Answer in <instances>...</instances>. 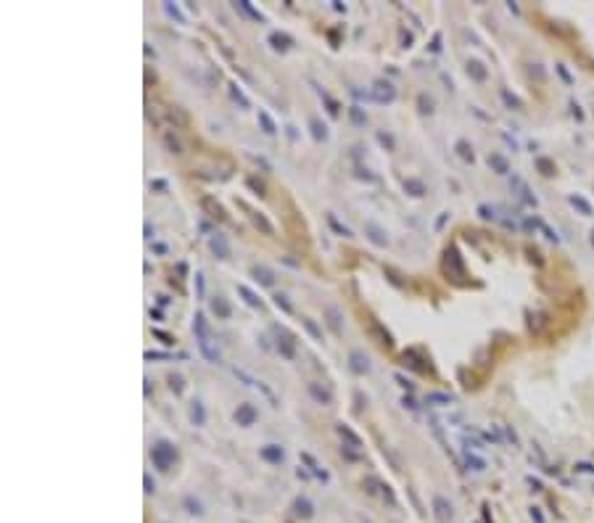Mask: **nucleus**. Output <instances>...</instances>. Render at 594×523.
Wrapping results in <instances>:
<instances>
[{
    "mask_svg": "<svg viewBox=\"0 0 594 523\" xmlns=\"http://www.w3.org/2000/svg\"><path fill=\"white\" fill-rule=\"evenodd\" d=\"M177 447L172 441H167V439H159V441H153V447H151V460H153V465L159 468L161 473H167V471H172V465L177 463Z\"/></svg>",
    "mask_w": 594,
    "mask_h": 523,
    "instance_id": "nucleus-1",
    "label": "nucleus"
},
{
    "mask_svg": "<svg viewBox=\"0 0 594 523\" xmlns=\"http://www.w3.org/2000/svg\"><path fill=\"white\" fill-rule=\"evenodd\" d=\"M365 238L375 246V249H385V246H388V233H385V230L378 225V222H373V219L365 222Z\"/></svg>",
    "mask_w": 594,
    "mask_h": 523,
    "instance_id": "nucleus-2",
    "label": "nucleus"
},
{
    "mask_svg": "<svg viewBox=\"0 0 594 523\" xmlns=\"http://www.w3.org/2000/svg\"><path fill=\"white\" fill-rule=\"evenodd\" d=\"M196 341H198V349H201V354H204L206 362H219V359H222L219 346H217V341H214L209 333H206V336H198Z\"/></svg>",
    "mask_w": 594,
    "mask_h": 523,
    "instance_id": "nucleus-3",
    "label": "nucleus"
},
{
    "mask_svg": "<svg viewBox=\"0 0 594 523\" xmlns=\"http://www.w3.org/2000/svg\"><path fill=\"white\" fill-rule=\"evenodd\" d=\"M235 423L238 426H243V428H251L254 423L259 420V412H256V407H254L251 402H243V404H238V410H235Z\"/></svg>",
    "mask_w": 594,
    "mask_h": 523,
    "instance_id": "nucleus-4",
    "label": "nucleus"
},
{
    "mask_svg": "<svg viewBox=\"0 0 594 523\" xmlns=\"http://www.w3.org/2000/svg\"><path fill=\"white\" fill-rule=\"evenodd\" d=\"M396 98V87L388 80H375L373 82V101L378 103H391Z\"/></svg>",
    "mask_w": 594,
    "mask_h": 523,
    "instance_id": "nucleus-5",
    "label": "nucleus"
},
{
    "mask_svg": "<svg viewBox=\"0 0 594 523\" xmlns=\"http://www.w3.org/2000/svg\"><path fill=\"white\" fill-rule=\"evenodd\" d=\"M349 370L354 375H367L370 370H373V365H370V359H367L365 351H359V349L349 351Z\"/></svg>",
    "mask_w": 594,
    "mask_h": 523,
    "instance_id": "nucleus-6",
    "label": "nucleus"
},
{
    "mask_svg": "<svg viewBox=\"0 0 594 523\" xmlns=\"http://www.w3.org/2000/svg\"><path fill=\"white\" fill-rule=\"evenodd\" d=\"M367 333L375 338L381 346H385V349H393V336L388 333V330L383 328V322L381 320H370V328H367Z\"/></svg>",
    "mask_w": 594,
    "mask_h": 523,
    "instance_id": "nucleus-7",
    "label": "nucleus"
},
{
    "mask_svg": "<svg viewBox=\"0 0 594 523\" xmlns=\"http://www.w3.org/2000/svg\"><path fill=\"white\" fill-rule=\"evenodd\" d=\"M322 312H325V320H328V328H330V330H333V333H336V336H341V333H343V312H341V309H338V306H336V304H325V309H322Z\"/></svg>",
    "mask_w": 594,
    "mask_h": 523,
    "instance_id": "nucleus-8",
    "label": "nucleus"
},
{
    "mask_svg": "<svg viewBox=\"0 0 594 523\" xmlns=\"http://www.w3.org/2000/svg\"><path fill=\"white\" fill-rule=\"evenodd\" d=\"M306 394H309L317 404H322V407H328L330 402H333V394H330V389H325V386H322V383H317V381H309V383H306Z\"/></svg>",
    "mask_w": 594,
    "mask_h": 523,
    "instance_id": "nucleus-9",
    "label": "nucleus"
},
{
    "mask_svg": "<svg viewBox=\"0 0 594 523\" xmlns=\"http://www.w3.org/2000/svg\"><path fill=\"white\" fill-rule=\"evenodd\" d=\"M209 251H212L217 259H230V243H227V238L222 235V233H212V235H209Z\"/></svg>",
    "mask_w": 594,
    "mask_h": 523,
    "instance_id": "nucleus-10",
    "label": "nucleus"
},
{
    "mask_svg": "<svg viewBox=\"0 0 594 523\" xmlns=\"http://www.w3.org/2000/svg\"><path fill=\"white\" fill-rule=\"evenodd\" d=\"M201 209H204L206 214H209L212 219H217V222H222V219L227 217V214H225V209H222V204H219L214 196H201Z\"/></svg>",
    "mask_w": 594,
    "mask_h": 523,
    "instance_id": "nucleus-11",
    "label": "nucleus"
},
{
    "mask_svg": "<svg viewBox=\"0 0 594 523\" xmlns=\"http://www.w3.org/2000/svg\"><path fill=\"white\" fill-rule=\"evenodd\" d=\"M259 457L267 460V463H272V465H280L285 460V449L280 444H264V447L259 449Z\"/></svg>",
    "mask_w": 594,
    "mask_h": 523,
    "instance_id": "nucleus-12",
    "label": "nucleus"
},
{
    "mask_svg": "<svg viewBox=\"0 0 594 523\" xmlns=\"http://www.w3.org/2000/svg\"><path fill=\"white\" fill-rule=\"evenodd\" d=\"M209 309H212V314L217 320H227L230 314H233V306H230V302L225 296H214L212 302H209Z\"/></svg>",
    "mask_w": 594,
    "mask_h": 523,
    "instance_id": "nucleus-13",
    "label": "nucleus"
},
{
    "mask_svg": "<svg viewBox=\"0 0 594 523\" xmlns=\"http://www.w3.org/2000/svg\"><path fill=\"white\" fill-rule=\"evenodd\" d=\"M251 275H254V280H256L259 286H264V288L275 286V272L269 270V267H264V264H254V267H251Z\"/></svg>",
    "mask_w": 594,
    "mask_h": 523,
    "instance_id": "nucleus-14",
    "label": "nucleus"
},
{
    "mask_svg": "<svg viewBox=\"0 0 594 523\" xmlns=\"http://www.w3.org/2000/svg\"><path fill=\"white\" fill-rule=\"evenodd\" d=\"M190 423L193 426H206V407H204V402L201 399H193L190 402Z\"/></svg>",
    "mask_w": 594,
    "mask_h": 523,
    "instance_id": "nucleus-15",
    "label": "nucleus"
},
{
    "mask_svg": "<svg viewBox=\"0 0 594 523\" xmlns=\"http://www.w3.org/2000/svg\"><path fill=\"white\" fill-rule=\"evenodd\" d=\"M336 434L343 439V444H351V447L362 449V439H359L357 434H354V431H351L349 426H346V423H338V426H336Z\"/></svg>",
    "mask_w": 594,
    "mask_h": 523,
    "instance_id": "nucleus-16",
    "label": "nucleus"
},
{
    "mask_svg": "<svg viewBox=\"0 0 594 523\" xmlns=\"http://www.w3.org/2000/svg\"><path fill=\"white\" fill-rule=\"evenodd\" d=\"M269 45H272L275 50L285 53V50H288L291 45H293V40H291V37L285 35V32H272V35H269Z\"/></svg>",
    "mask_w": 594,
    "mask_h": 523,
    "instance_id": "nucleus-17",
    "label": "nucleus"
},
{
    "mask_svg": "<svg viewBox=\"0 0 594 523\" xmlns=\"http://www.w3.org/2000/svg\"><path fill=\"white\" fill-rule=\"evenodd\" d=\"M238 294L243 296V302L249 304V306H254V309H261V299L254 294V291L249 288V286H243V283H238Z\"/></svg>",
    "mask_w": 594,
    "mask_h": 523,
    "instance_id": "nucleus-18",
    "label": "nucleus"
},
{
    "mask_svg": "<svg viewBox=\"0 0 594 523\" xmlns=\"http://www.w3.org/2000/svg\"><path fill=\"white\" fill-rule=\"evenodd\" d=\"M277 351H280V354L285 357V359H293V357H296V349H293V341H291V338L288 336H277Z\"/></svg>",
    "mask_w": 594,
    "mask_h": 523,
    "instance_id": "nucleus-19",
    "label": "nucleus"
},
{
    "mask_svg": "<svg viewBox=\"0 0 594 523\" xmlns=\"http://www.w3.org/2000/svg\"><path fill=\"white\" fill-rule=\"evenodd\" d=\"M309 130H312V137H314L317 143L328 140V127L322 125V122H320L317 117H309Z\"/></svg>",
    "mask_w": 594,
    "mask_h": 523,
    "instance_id": "nucleus-20",
    "label": "nucleus"
},
{
    "mask_svg": "<svg viewBox=\"0 0 594 523\" xmlns=\"http://www.w3.org/2000/svg\"><path fill=\"white\" fill-rule=\"evenodd\" d=\"M249 217H251V222H254V225H256L259 230H261V233H267V235H272V233H275L272 222H269V219H267V217H264V214H261V212H251Z\"/></svg>",
    "mask_w": 594,
    "mask_h": 523,
    "instance_id": "nucleus-21",
    "label": "nucleus"
},
{
    "mask_svg": "<svg viewBox=\"0 0 594 523\" xmlns=\"http://www.w3.org/2000/svg\"><path fill=\"white\" fill-rule=\"evenodd\" d=\"M256 119H259L261 130H264V135H275V132H277V125L272 122V117H269L264 109H259V111H256Z\"/></svg>",
    "mask_w": 594,
    "mask_h": 523,
    "instance_id": "nucleus-22",
    "label": "nucleus"
},
{
    "mask_svg": "<svg viewBox=\"0 0 594 523\" xmlns=\"http://www.w3.org/2000/svg\"><path fill=\"white\" fill-rule=\"evenodd\" d=\"M404 190H407L410 196L420 198L423 193H425V185H423V180H418V177H407V180H404Z\"/></svg>",
    "mask_w": 594,
    "mask_h": 523,
    "instance_id": "nucleus-23",
    "label": "nucleus"
},
{
    "mask_svg": "<svg viewBox=\"0 0 594 523\" xmlns=\"http://www.w3.org/2000/svg\"><path fill=\"white\" fill-rule=\"evenodd\" d=\"M301 460H304V463H306V465L312 468V473L317 476V479L328 481V471H322V468H320V463H317V460H314V457L309 455V452H301Z\"/></svg>",
    "mask_w": 594,
    "mask_h": 523,
    "instance_id": "nucleus-24",
    "label": "nucleus"
},
{
    "mask_svg": "<svg viewBox=\"0 0 594 523\" xmlns=\"http://www.w3.org/2000/svg\"><path fill=\"white\" fill-rule=\"evenodd\" d=\"M325 219H328V225L333 227V230H336L338 235H343V238H349V235H351V230L346 227V225H341V222H338V217H336L333 212H328V214H325Z\"/></svg>",
    "mask_w": 594,
    "mask_h": 523,
    "instance_id": "nucleus-25",
    "label": "nucleus"
},
{
    "mask_svg": "<svg viewBox=\"0 0 594 523\" xmlns=\"http://www.w3.org/2000/svg\"><path fill=\"white\" fill-rule=\"evenodd\" d=\"M193 333H196V338H198V336H206V333H209V325H206L204 312H196V317H193Z\"/></svg>",
    "mask_w": 594,
    "mask_h": 523,
    "instance_id": "nucleus-26",
    "label": "nucleus"
},
{
    "mask_svg": "<svg viewBox=\"0 0 594 523\" xmlns=\"http://www.w3.org/2000/svg\"><path fill=\"white\" fill-rule=\"evenodd\" d=\"M272 299H275V306H277V309H283L285 314H293V304L288 302V296H285V294H275Z\"/></svg>",
    "mask_w": 594,
    "mask_h": 523,
    "instance_id": "nucleus-27",
    "label": "nucleus"
},
{
    "mask_svg": "<svg viewBox=\"0 0 594 523\" xmlns=\"http://www.w3.org/2000/svg\"><path fill=\"white\" fill-rule=\"evenodd\" d=\"M349 117H351L354 125H359V127H365V125H367V114L362 111L359 106H351V109H349Z\"/></svg>",
    "mask_w": 594,
    "mask_h": 523,
    "instance_id": "nucleus-28",
    "label": "nucleus"
},
{
    "mask_svg": "<svg viewBox=\"0 0 594 523\" xmlns=\"http://www.w3.org/2000/svg\"><path fill=\"white\" fill-rule=\"evenodd\" d=\"M167 381H169V389H172V391H174V394H177V396H180V394H182V391H185V381H182V375H177V373H172V375H169V378H167Z\"/></svg>",
    "mask_w": 594,
    "mask_h": 523,
    "instance_id": "nucleus-29",
    "label": "nucleus"
},
{
    "mask_svg": "<svg viewBox=\"0 0 594 523\" xmlns=\"http://www.w3.org/2000/svg\"><path fill=\"white\" fill-rule=\"evenodd\" d=\"M301 325H304L306 330H309V336L314 338V341H322V330H320L317 325H314V320H309V317H301Z\"/></svg>",
    "mask_w": 594,
    "mask_h": 523,
    "instance_id": "nucleus-30",
    "label": "nucleus"
},
{
    "mask_svg": "<svg viewBox=\"0 0 594 523\" xmlns=\"http://www.w3.org/2000/svg\"><path fill=\"white\" fill-rule=\"evenodd\" d=\"M235 8H241L243 13H249V16H251V19H256V21H261V13H259V11H254V5L249 3V0H238V3H235Z\"/></svg>",
    "mask_w": 594,
    "mask_h": 523,
    "instance_id": "nucleus-31",
    "label": "nucleus"
},
{
    "mask_svg": "<svg viewBox=\"0 0 594 523\" xmlns=\"http://www.w3.org/2000/svg\"><path fill=\"white\" fill-rule=\"evenodd\" d=\"M230 95H233V98H235V101H238V103H241V106H243V109H249V98H246V93H243V90H241V87H238V85H235V82H233V85H230Z\"/></svg>",
    "mask_w": 594,
    "mask_h": 523,
    "instance_id": "nucleus-32",
    "label": "nucleus"
},
{
    "mask_svg": "<svg viewBox=\"0 0 594 523\" xmlns=\"http://www.w3.org/2000/svg\"><path fill=\"white\" fill-rule=\"evenodd\" d=\"M341 455H343L346 460H351V463H357V460H362V455L357 452V447H351V444H343V447H341Z\"/></svg>",
    "mask_w": 594,
    "mask_h": 523,
    "instance_id": "nucleus-33",
    "label": "nucleus"
},
{
    "mask_svg": "<svg viewBox=\"0 0 594 523\" xmlns=\"http://www.w3.org/2000/svg\"><path fill=\"white\" fill-rule=\"evenodd\" d=\"M246 185H249L251 190H256V196H264V193H267L264 182H261V180H256V177H249V180H246Z\"/></svg>",
    "mask_w": 594,
    "mask_h": 523,
    "instance_id": "nucleus-34",
    "label": "nucleus"
},
{
    "mask_svg": "<svg viewBox=\"0 0 594 523\" xmlns=\"http://www.w3.org/2000/svg\"><path fill=\"white\" fill-rule=\"evenodd\" d=\"M164 143H167L169 153H182V145H180V143H177L174 137H172V132H167V135H164Z\"/></svg>",
    "mask_w": 594,
    "mask_h": 523,
    "instance_id": "nucleus-35",
    "label": "nucleus"
},
{
    "mask_svg": "<svg viewBox=\"0 0 594 523\" xmlns=\"http://www.w3.org/2000/svg\"><path fill=\"white\" fill-rule=\"evenodd\" d=\"M296 510L301 513V515H312V505H309V499L298 497V499H296Z\"/></svg>",
    "mask_w": 594,
    "mask_h": 523,
    "instance_id": "nucleus-36",
    "label": "nucleus"
},
{
    "mask_svg": "<svg viewBox=\"0 0 594 523\" xmlns=\"http://www.w3.org/2000/svg\"><path fill=\"white\" fill-rule=\"evenodd\" d=\"M164 11H167L172 19H177V21H180V24H185V16H182L180 11H177V5H172V3H164Z\"/></svg>",
    "mask_w": 594,
    "mask_h": 523,
    "instance_id": "nucleus-37",
    "label": "nucleus"
},
{
    "mask_svg": "<svg viewBox=\"0 0 594 523\" xmlns=\"http://www.w3.org/2000/svg\"><path fill=\"white\" fill-rule=\"evenodd\" d=\"M393 378H396V383H399V386H402V389H407V391H412V389H415V383H412L410 378H404L402 373H396V375H393Z\"/></svg>",
    "mask_w": 594,
    "mask_h": 523,
    "instance_id": "nucleus-38",
    "label": "nucleus"
},
{
    "mask_svg": "<svg viewBox=\"0 0 594 523\" xmlns=\"http://www.w3.org/2000/svg\"><path fill=\"white\" fill-rule=\"evenodd\" d=\"M204 288H206V283H204V272H196V294H198V299L204 296Z\"/></svg>",
    "mask_w": 594,
    "mask_h": 523,
    "instance_id": "nucleus-39",
    "label": "nucleus"
},
{
    "mask_svg": "<svg viewBox=\"0 0 594 523\" xmlns=\"http://www.w3.org/2000/svg\"><path fill=\"white\" fill-rule=\"evenodd\" d=\"M378 140H381L388 151H393V137H391L388 132H378Z\"/></svg>",
    "mask_w": 594,
    "mask_h": 523,
    "instance_id": "nucleus-40",
    "label": "nucleus"
},
{
    "mask_svg": "<svg viewBox=\"0 0 594 523\" xmlns=\"http://www.w3.org/2000/svg\"><path fill=\"white\" fill-rule=\"evenodd\" d=\"M153 336L161 338V344H167V346H172V344H174V338L169 336V333H164V330H153Z\"/></svg>",
    "mask_w": 594,
    "mask_h": 523,
    "instance_id": "nucleus-41",
    "label": "nucleus"
},
{
    "mask_svg": "<svg viewBox=\"0 0 594 523\" xmlns=\"http://www.w3.org/2000/svg\"><path fill=\"white\" fill-rule=\"evenodd\" d=\"M452 396H446V394H428V402H449Z\"/></svg>",
    "mask_w": 594,
    "mask_h": 523,
    "instance_id": "nucleus-42",
    "label": "nucleus"
},
{
    "mask_svg": "<svg viewBox=\"0 0 594 523\" xmlns=\"http://www.w3.org/2000/svg\"><path fill=\"white\" fill-rule=\"evenodd\" d=\"M143 483H145V491H148V494H151V491H153V489H156V483H153V481H151V476H148V473H145V479H143Z\"/></svg>",
    "mask_w": 594,
    "mask_h": 523,
    "instance_id": "nucleus-43",
    "label": "nucleus"
},
{
    "mask_svg": "<svg viewBox=\"0 0 594 523\" xmlns=\"http://www.w3.org/2000/svg\"><path fill=\"white\" fill-rule=\"evenodd\" d=\"M185 505H188L190 507V513H201V505H198V502H193V499L188 497V499H185Z\"/></svg>",
    "mask_w": 594,
    "mask_h": 523,
    "instance_id": "nucleus-44",
    "label": "nucleus"
},
{
    "mask_svg": "<svg viewBox=\"0 0 594 523\" xmlns=\"http://www.w3.org/2000/svg\"><path fill=\"white\" fill-rule=\"evenodd\" d=\"M467 72H473L475 77H483V72L478 69V64H470V66H467Z\"/></svg>",
    "mask_w": 594,
    "mask_h": 523,
    "instance_id": "nucleus-45",
    "label": "nucleus"
},
{
    "mask_svg": "<svg viewBox=\"0 0 594 523\" xmlns=\"http://www.w3.org/2000/svg\"><path fill=\"white\" fill-rule=\"evenodd\" d=\"M402 402H404V407H410V410H415V407H418V404H415V399H410V396H404Z\"/></svg>",
    "mask_w": 594,
    "mask_h": 523,
    "instance_id": "nucleus-46",
    "label": "nucleus"
},
{
    "mask_svg": "<svg viewBox=\"0 0 594 523\" xmlns=\"http://www.w3.org/2000/svg\"><path fill=\"white\" fill-rule=\"evenodd\" d=\"M145 238H148V241L153 238V227H151V222H145Z\"/></svg>",
    "mask_w": 594,
    "mask_h": 523,
    "instance_id": "nucleus-47",
    "label": "nucleus"
},
{
    "mask_svg": "<svg viewBox=\"0 0 594 523\" xmlns=\"http://www.w3.org/2000/svg\"><path fill=\"white\" fill-rule=\"evenodd\" d=\"M169 302H172V299H169V296H164V294H161V296H159V304H161V306H167Z\"/></svg>",
    "mask_w": 594,
    "mask_h": 523,
    "instance_id": "nucleus-48",
    "label": "nucleus"
},
{
    "mask_svg": "<svg viewBox=\"0 0 594 523\" xmlns=\"http://www.w3.org/2000/svg\"><path fill=\"white\" fill-rule=\"evenodd\" d=\"M285 130H288V137H291V140H296V127H285Z\"/></svg>",
    "mask_w": 594,
    "mask_h": 523,
    "instance_id": "nucleus-49",
    "label": "nucleus"
},
{
    "mask_svg": "<svg viewBox=\"0 0 594 523\" xmlns=\"http://www.w3.org/2000/svg\"><path fill=\"white\" fill-rule=\"evenodd\" d=\"M153 251H159V254H164V251H167V246H164V243H156V246H153Z\"/></svg>",
    "mask_w": 594,
    "mask_h": 523,
    "instance_id": "nucleus-50",
    "label": "nucleus"
}]
</instances>
